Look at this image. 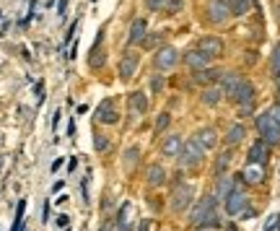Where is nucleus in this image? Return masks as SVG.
Wrapping results in <instances>:
<instances>
[{"label":"nucleus","mask_w":280,"mask_h":231,"mask_svg":"<svg viewBox=\"0 0 280 231\" xmlns=\"http://www.w3.org/2000/svg\"><path fill=\"white\" fill-rule=\"evenodd\" d=\"M218 203H220V200L215 198L213 192L203 195L200 200H195V203H192V208H190V221H187V224L200 229L205 221H210L213 216H218Z\"/></svg>","instance_id":"obj_1"},{"label":"nucleus","mask_w":280,"mask_h":231,"mask_svg":"<svg viewBox=\"0 0 280 231\" xmlns=\"http://www.w3.org/2000/svg\"><path fill=\"white\" fill-rule=\"evenodd\" d=\"M254 128H257V135H260L270 148L280 146V125L270 117V114H267V109L260 112V114H254Z\"/></svg>","instance_id":"obj_2"},{"label":"nucleus","mask_w":280,"mask_h":231,"mask_svg":"<svg viewBox=\"0 0 280 231\" xmlns=\"http://www.w3.org/2000/svg\"><path fill=\"white\" fill-rule=\"evenodd\" d=\"M203 158H205V148L197 143L195 138L184 141L182 151H179V156H177V161H179L182 169H197V166L203 164Z\"/></svg>","instance_id":"obj_3"},{"label":"nucleus","mask_w":280,"mask_h":231,"mask_svg":"<svg viewBox=\"0 0 280 231\" xmlns=\"http://www.w3.org/2000/svg\"><path fill=\"white\" fill-rule=\"evenodd\" d=\"M169 208L174 213H184V211H190L192 203H195V187L192 184H187V182H179V184H174V190H171V198H169Z\"/></svg>","instance_id":"obj_4"},{"label":"nucleus","mask_w":280,"mask_h":231,"mask_svg":"<svg viewBox=\"0 0 280 231\" xmlns=\"http://www.w3.org/2000/svg\"><path fill=\"white\" fill-rule=\"evenodd\" d=\"M179 63V50L171 47V44H166V47H158L153 52V68L156 71H171V68H177Z\"/></svg>","instance_id":"obj_5"},{"label":"nucleus","mask_w":280,"mask_h":231,"mask_svg":"<svg viewBox=\"0 0 280 231\" xmlns=\"http://www.w3.org/2000/svg\"><path fill=\"white\" fill-rule=\"evenodd\" d=\"M197 50H200L205 57H210V60H218V57H223L226 44H223L220 37H215V34H205V37L197 39Z\"/></svg>","instance_id":"obj_6"},{"label":"nucleus","mask_w":280,"mask_h":231,"mask_svg":"<svg viewBox=\"0 0 280 231\" xmlns=\"http://www.w3.org/2000/svg\"><path fill=\"white\" fill-rule=\"evenodd\" d=\"M231 16H233L231 8L223 3V0H210L208 8H205V18H208L213 26H223Z\"/></svg>","instance_id":"obj_7"},{"label":"nucleus","mask_w":280,"mask_h":231,"mask_svg":"<svg viewBox=\"0 0 280 231\" xmlns=\"http://www.w3.org/2000/svg\"><path fill=\"white\" fill-rule=\"evenodd\" d=\"M223 208H226V213H228L231 218H233V216H241V213L249 208V198H247V192L241 190V184L223 200Z\"/></svg>","instance_id":"obj_8"},{"label":"nucleus","mask_w":280,"mask_h":231,"mask_svg":"<svg viewBox=\"0 0 280 231\" xmlns=\"http://www.w3.org/2000/svg\"><path fill=\"white\" fill-rule=\"evenodd\" d=\"M267 158H270V146H267L262 138H257V141L247 148V164H252V166H267Z\"/></svg>","instance_id":"obj_9"},{"label":"nucleus","mask_w":280,"mask_h":231,"mask_svg":"<svg viewBox=\"0 0 280 231\" xmlns=\"http://www.w3.org/2000/svg\"><path fill=\"white\" fill-rule=\"evenodd\" d=\"M148 109H150V101H148L145 91H133L127 96V112H130V117H143V114H148Z\"/></svg>","instance_id":"obj_10"},{"label":"nucleus","mask_w":280,"mask_h":231,"mask_svg":"<svg viewBox=\"0 0 280 231\" xmlns=\"http://www.w3.org/2000/svg\"><path fill=\"white\" fill-rule=\"evenodd\" d=\"M138 65H140V55L133 52V50H127L122 57H120V65H117V73H120L122 80H130L138 71Z\"/></svg>","instance_id":"obj_11"},{"label":"nucleus","mask_w":280,"mask_h":231,"mask_svg":"<svg viewBox=\"0 0 280 231\" xmlns=\"http://www.w3.org/2000/svg\"><path fill=\"white\" fill-rule=\"evenodd\" d=\"M244 80H247V78H244L239 71H228V73H223V78L218 80V86H220V91H223V96L231 101L233 94L239 91V86L244 83Z\"/></svg>","instance_id":"obj_12"},{"label":"nucleus","mask_w":280,"mask_h":231,"mask_svg":"<svg viewBox=\"0 0 280 231\" xmlns=\"http://www.w3.org/2000/svg\"><path fill=\"white\" fill-rule=\"evenodd\" d=\"M96 117L101 125H117L120 122V109H117V101L114 99H104L96 109Z\"/></svg>","instance_id":"obj_13"},{"label":"nucleus","mask_w":280,"mask_h":231,"mask_svg":"<svg viewBox=\"0 0 280 231\" xmlns=\"http://www.w3.org/2000/svg\"><path fill=\"white\" fill-rule=\"evenodd\" d=\"M145 37H148V21L145 18H133L130 31H127V44H130V47H140Z\"/></svg>","instance_id":"obj_14"},{"label":"nucleus","mask_w":280,"mask_h":231,"mask_svg":"<svg viewBox=\"0 0 280 231\" xmlns=\"http://www.w3.org/2000/svg\"><path fill=\"white\" fill-rule=\"evenodd\" d=\"M223 78V71H220V68H203V71H195L192 73V80L197 86H215L218 80Z\"/></svg>","instance_id":"obj_15"},{"label":"nucleus","mask_w":280,"mask_h":231,"mask_svg":"<svg viewBox=\"0 0 280 231\" xmlns=\"http://www.w3.org/2000/svg\"><path fill=\"white\" fill-rule=\"evenodd\" d=\"M239 184H241L239 177H228V174H223V177H218V179H215V190H213V195H215V198H218L220 203H223V200L228 198V195L239 187Z\"/></svg>","instance_id":"obj_16"},{"label":"nucleus","mask_w":280,"mask_h":231,"mask_svg":"<svg viewBox=\"0 0 280 231\" xmlns=\"http://www.w3.org/2000/svg\"><path fill=\"white\" fill-rule=\"evenodd\" d=\"M182 63L195 73V71H203V68H210V63H213V60H210V57H205L200 50H187V52L182 55Z\"/></svg>","instance_id":"obj_17"},{"label":"nucleus","mask_w":280,"mask_h":231,"mask_svg":"<svg viewBox=\"0 0 280 231\" xmlns=\"http://www.w3.org/2000/svg\"><path fill=\"white\" fill-rule=\"evenodd\" d=\"M231 101L236 104V107H247V104H254V101H257V88H254L252 80H244V83L239 86V91L233 94Z\"/></svg>","instance_id":"obj_18"},{"label":"nucleus","mask_w":280,"mask_h":231,"mask_svg":"<svg viewBox=\"0 0 280 231\" xmlns=\"http://www.w3.org/2000/svg\"><path fill=\"white\" fill-rule=\"evenodd\" d=\"M182 146H184V138L177 135V133H171L163 138V143H161V154L163 156H169V158H177L179 151H182Z\"/></svg>","instance_id":"obj_19"},{"label":"nucleus","mask_w":280,"mask_h":231,"mask_svg":"<svg viewBox=\"0 0 280 231\" xmlns=\"http://www.w3.org/2000/svg\"><path fill=\"white\" fill-rule=\"evenodd\" d=\"M195 141L200 143L205 151H213V148H218V133H215V128H200L195 133Z\"/></svg>","instance_id":"obj_20"},{"label":"nucleus","mask_w":280,"mask_h":231,"mask_svg":"<svg viewBox=\"0 0 280 231\" xmlns=\"http://www.w3.org/2000/svg\"><path fill=\"white\" fill-rule=\"evenodd\" d=\"M239 182H247V184H262L265 182V166H252L247 164L241 174H236Z\"/></svg>","instance_id":"obj_21"},{"label":"nucleus","mask_w":280,"mask_h":231,"mask_svg":"<svg viewBox=\"0 0 280 231\" xmlns=\"http://www.w3.org/2000/svg\"><path fill=\"white\" fill-rule=\"evenodd\" d=\"M220 99H226V96H223V91H220L218 83H215V86H205V88L200 91V101L205 104V107H218Z\"/></svg>","instance_id":"obj_22"},{"label":"nucleus","mask_w":280,"mask_h":231,"mask_svg":"<svg viewBox=\"0 0 280 231\" xmlns=\"http://www.w3.org/2000/svg\"><path fill=\"white\" fill-rule=\"evenodd\" d=\"M145 179H148L150 187H161V184H166L169 174H166V169H163L161 164H150L148 171H145Z\"/></svg>","instance_id":"obj_23"},{"label":"nucleus","mask_w":280,"mask_h":231,"mask_svg":"<svg viewBox=\"0 0 280 231\" xmlns=\"http://www.w3.org/2000/svg\"><path fill=\"white\" fill-rule=\"evenodd\" d=\"M244 138H247V128H244L241 122H233L231 128L226 130V138H223V143L228 146V148H233V146H239Z\"/></svg>","instance_id":"obj_24"},{"label":"nucleus","mask_w":280,"mask_h":231,"mask_svg":"<svg viewBox=\"0 0 280 231\" xmlns=\"http://www.w3.org/2000/svg\"><path fill=\"white\" fill-rule=\"evenodd\" d=\"M231 158H233V148H226V151L215 158V166H213L215 177H223V174H226V169L231 166Z\"/></svg>","instance_id":"obj_25"},{"label":"nucleus","mask_w":280,"mask_h":231,"mask_svg":"<svg viewBox=\"0 0 280 231\" xmlns=\"http://www.w3.org/2000/svg\"><path fill=\"white\" fill-rule=\"evenodd\" d=\"M270 78L280 80V44H275L273 55H270Z\"/></svg>","instance_id":"obj_26"},{"label":"nucleus","mask_w":280,"mask_h":231,"mask_svg":"<svg viewBox=\"0 0 280 231\" xmlns=\"http://www.w3.org/2000/svg\"><path fill=\"white\" fill-rule=\"evenodd\" d=\"M161 42H163V31H153L150 37L143 39V44H140V47H143V50H158Z\"/></svg>","instance_id":"obj_27"},{"label":"nucleus","mask_w":280,"mask_h":231,"mask_svg":"<svg viewBox=\"0 0 280 231\" xmlns=\"http://www.w3.org/2000/svg\"><path fill=\"white\" fill-rule=\"evenodd\" d=\"M138 156H140V148H138V146H130V148L125 151V166L133 169V166L138 164Z\"/></svg>","instance_id":"obj_28"},{"label":"nucleus","mask_w":280,"mask_h":231,"mask_svg":"<svg viewBox=\"0 0 280 231\" xmlns=\"http://www.w3.org/2000/svg\"><path fill=\"white\" fill-rule=\"evenodd\" d=\"M23 211H26V200H18L16 221H13V226H10V231H23Z\"/></svg>","instance_id":"obj_29"},{"label":"nucleus","mask_w":280,"mask_h":231,"mask_svg":"<svg viewBox=\"0 0 280 231\" xmlns=\"http://www.w3.org/2000/svg\"><path fill=\"white\" fill-rule=\"evenodd\" d=\"M169 125H171V114H169V112H161L158 117H156V133L161 135L163 130L169 128Z\"/></svg>","instance_id":"obj_30"},{"label":"nucleus","mask_w":280,"mask_h":231,"mask_svg":"<svg viewBox=\"0 0 280 231\" xmlns=\"http://www.w3.org/2000/svg\"><path fill=\"white\" fill-rule=\"evenodd\" d=\"M93 148H96L99 154H104L109 148V138L104 135V133H96V135H93Z\"/></svg>","instance_id":"obj_31"},{"label":"nucleus","mask_w":280,"mask_h":231,"mask_svg":"<svg viewBox=\"0 0 280 231\" xmlns=\"http://www.w3.org/2000/svg\"><path fill=\"white\" fill-rule=\"evenodd\" d=\"M169 0H145V8L153 10V13H161V10H166Z\"/></svg>","instance_id":"obj_32"},{"label":"nucleus","mask_w":280,"mask_h":231,"mask_svg":"<svg viewBox=\"0 0 280 231\" xmlns=\"http://www.w3.org/2000/svg\"><path fill=\"white\" fill-rule=\"evenodd\" d=\"M163 86H166V78H163V76H153V78H150V91H153V94H161Z\"/></svg>","instance_id":"obj_33"},{"label":"nucleus","mask_w":280,"mask_h":231,"mask_svg":"<svg viewBox=\"0 0 280 231\" xmlns=\"http://www.w3.org/2000/svg\"><path fill=\"white\" fill-rule=\"evenodd\" d=\"M182 3H184V0H169V5H166V16H177L179 10H182Z\"/></svg>","instance_id":"obj_34"},{"label":"nucleus","mask_w":280,"mask_h":231,"mask_svg":"<svg viewBox=\"0 0 280 231\" xmlns=\"http://www.w3.org/2000/svg\"><path fill=\"white\" fill-rule=\"evenodd\" d=\"M267 114H270V117H273V120H275V122L280 125V101H275V104H273V107H270V109H267Z\"/></svg>","instance_id":"obj_35"},{"label":"nucleus","mask_w":280,"mask_h":231,"mask_svg":"<svg viewBox=\"0 0 280 231\" xmlns=\"http://www.w3.org/2000/svg\"><path fill=\"white\" fill-rule=\"evenodd\" d=\"M239 117H254V104H247V107H239Z\"/></svg>","instance_id":"obj_36"},{"label":"nucleus","mask_w":280,"mask_h":231,"mask_svg":"<svg viewBox=\"0 0 280 231\" xmlns=\"http://www.w3.org/2000/svg\"><path fill=\"white\" fill-rule=\"evenodd\" d=\"M153 226H156V224L145 218V221H140V224H138V231H153Z\"/></svg>","instance_id":"obj_37"},{"label":"nucleus","mask_w":280,"mask_h":231,"mask_svg":"<svg viewBox=\"0 0 280 231\" xmlns=\"http://www.w3.org/2000/svg\"><path fill=\"white\" fill-rule=\"evenodd\" d=\"M55 221H57V226H63V229H68V224H70V218H68L65 213H60V216H57V218H55Z\"/></svg>","instance_id":"obj_38"},{"label":"nucleus","mask_w":280,"mask_h":231,"mask_svg":"<svg viewBox=\"0 0 280 231\" xmlns=\"http://www.w3.org/2000/svg\"><path fill=\"white\" fill-rule=\"evenodd\" d=\"M278 229H280V216H275V218H273V224L267 226L265 231H278Z\"/></svg>","instance_id":"obj_39"},{"label":"nucleus","mask_w":280,"mask_h":231,"mask_svg":"<svg viewBox=\"0 0 280 231\" xmlns=\"http://www.w3.org/2000/svg\"><path fill=\"white\" fill-rule=\"evenodd\" d=\"M63 187H65V182H63V179H57V182L52 184V192H57V190H63Z\"/></svg>","instance_id":"obj_40"},{"label":"nucleus","mask_w":280,"mask_h":231,"mask_svg":"<svg viewBox=\"0 0 280 231\" xmlns=\"http://www.w3.org/2000/svg\"><path fill=\"white\" fill-rule=\"evenodd\" d=\"M112 229H114V221H104V226L99 231H112Z\"/></svg>","instance_id":"obj_41"},{"label":"nucleus","mask_w":280,"mask_h":231,"mask_svg":"<svg viewBox=\"0 0 280 231\" xmlns=\"http://www.w3.org/2000/svg\"><path fill=\"white\" fill-rule=\"evenodd\" d=\"M60 166H63V158H55V161H52V171H57Z\"/></svg>","instance_id":"obj_42"},{"label":"nucleus","mask_w":280,"mask_h":231,"mask_svg":"<svg viewBox=\"0 0 280 231\" xmlns=\"http://www.w3.org/2000/svg\"><path fill=\"white\" fill-rule=\"evenodd\" d=\"M226 231H239V229H236V226H233V224H228V226H226Z\"/></svg>","instance_id":"obj_43"},{"label":"nucleus","mask_w":280,"mask_h":231,"mask_svg":"<svg viewBox=\"0 0 280 231\" xmlns=\"http://www.w3.org/2000/svg\"><path fill=\"white\" fill-rule=\"evenodd\" d=\"M275 83H278V101H280V80H275Z\"/></svg>","instance_id":"obj_44"},{"label":"nucleus","mask_w":280,"mask_h":231,"mask_svg":"<svg viewBox=\"0 0 280 231\" xmlns=\"http://www.w3.org/2000/svg\"><path fill=\"white\" fill-rule=\"evenodd\" d=\"M247 3H249V5H252V3H254V0H247Z\"/></svg>","instance_id":"obj_45"}]
</instances>
